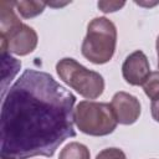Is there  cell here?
Here are the masks:
<instances>
[{
  "label": "cell",
  "instance_id": "1",
  "mask_svg": "<svg viewBox=\"0 0 159 159\" xmlns=\"http://www.w3.org/2000/svg\"><path fill=\"white\" fill-rule=\"evenodd\" d=\"M75 103V94L51 75L25 70L2 98L1 157H52L66 139L76 137Z\"/></svg>",
  "mask_w": 159,
  "mask_h": 159
},
{
  "label": "cell",
  "instance_id": "2",
  "mask_svg": "<svg viewBox=\"0 0 159 159\" xmlns=\"http://www.w3.org/2000/svg\"><path fill=\"white\" fill-rule=\"evenodd\" d=\"M117 45L116 25L107 17H94L87 26L81 52L89 62L103 65L112 60Z\"/></svg>",
  "mask_w": 159,
  "mask_h": 159
},
{
  "label": "cell",
  "instance_id": "3",
  "mask_svg": "<svg viewBox=\"0 0 159 159\" xmlns=\"http://www.w3.org/2000/svg\"><path fill=\"white\" fill-rule=\"evenodd\" d=\"M75 123L82 133L93 137L108 135L118 124L111 104L93 101H82L76 106Z\"/></svg>",
  "mask_w": 159,
  "mask_h": 159
},
{
  "label": "cell",
  "instance_id": "4",
  "mask_svg": "<svg viewBox=\"0 0 159 159\" xmlns=\"http://www.w3.org/2000/svg\"><path fill=\"white\" fill-rule=\"evenodd\" d=\"M56 71L66 84L87 99H96L104 91L103 77L98 72L86 68L71 57L60 60L56 65Z\"/></svg>",
  "mask_w": 159,
  "mask_h": 159
},
{
  "label": "cell",
  "instance_id": "5",
  "mask_svg": "<svg viewBox=\"0 0 159 159\" xmlns=\"http://www.w3.org/2000/svg\"><path fill=\"white\" fill-rule=\"evenodd\" d=\"M0 42L1 52L26 56L36 48L37 34L29 25L20 24L6 35H0Z\"/></svg>",
  "mask_w": 159,
  "mask_h": 159
},
{
  "label": "cell",
  "instance_id": "6",
  "mask_svg": "<svg viewBox=\"0 0 159 159\" xmlns=\"http://www.w3.org/2000/svg\"><path fill=\"white\" fill-rule=\"evenodd\" d=\"M122 75L127 83L132 86H143L150 75V66L145 53L137 50L128 55L122 66Z\"/></svg>",
  "mask_w": 159,
  "mask_h": 159
},
{
  "label": "cell",
  "instance_id": "7",
  "mask_svg": "<svg viewBox=\"0 0 159 159\" xmlns=\"http://www.w3.org/2000/svg\"><path fill=\"white\" fill-rule=\"evenodd\" d=\"M111 107L119 124L129 125L138 120L140 116V103L137 97L127 92H117L111 101Z\"/></svg>",
  "mask_w": 159,
  "mask_h": 159
},
{
  "label": "cell",
  "instance_id": "8",
  "mask_svg": "<svg viewBox=\"0 0 159 159\" xmlns=\"http://www.w3.org/2000/svg\"><path fill=\"white\" fill-rule=\"evenodd\" d=\"M15 1L0 2V35H6L16 26L22 24L14 11Z\"/></svg>",
  "mask_w": 159,
  "mask_h": 159
},
{
  "label": "cell",
  "instance_id": "9",
  "mask_svg": "<svg viewBox=\"0 0 159 159\" xmlns=\"http://www.w3.org/2000/svg\"><path fill=\"white\" fill-rule=\"evenodd\" d=\"M2 58V70H1V97L6 94V86L7 82H11V80L15 77V75L19 72L21 67V62L12 56L9 55V52H1Z\"/></svg>",
  "mask_w": 159,
  "mask_h": 159
},
{
  "label": "cell",
  "instance_id": "10",
  "mask_svg": "<svg viewBox=\"0 0 159 159\" xmlns=\"http://www.w3.org/2000/svg\"><path fill=\"white\" fill-rule=\"evenodd\" d=\"M58 159H91V153L84 144L71 142L60 152Z\"/></svg>",
  "mask_w": 159,
  "mask_h": 159
},
{
  "label": "cell",
  "instance_id": "11",
  "mask_svg": "<svg viewBox=\"0 0 159 159\" xmlns=\"http://www.w3.org/2000/svg\"><path fill=\"white\" fill-rule=\"evenodd\" d=\"M46 5L47 4L43 1H15V7L24 19H31L40 15Z\"/></svg>",
  "mask_w": 159,
  "mask_h": 159
},
{
  "label": "cell",
  "instance_id": "12",
  "mask_svg": "<svg viewBox=\"0 0 159 159\" xmlns=\"http://www.w3.org/2000/svg\"><path fill=\"white\" fill-rule=\"evenodd\" d=\"M144 93L152 99H159V71L150 72L147 81L143 83Z\"/></svg>",
  "mask_w": 159,
  "mask_h": 159
},
{
  "label": "cell",
  "instance_id": "13",
  "mask_svg": "<svg viewBox=\"0 0 159 159\" xmlns=\"http://www.w3.org/2000/svg\"><path fill=\"white\" fill-rule=\"evenodd\" d=\"M96 159H127V157L119 148H106L97 154Z\"/></svg>",
  "mask_w": 159,
  "mask_h": 159
},
{
  "label": "cell",
  "instance_id": "14",
  "mask_svg": "<svg viewBox=\"0 0 159 159\" xmlns=\"http://www.w3.org/2000/svg\"><path fill=\"white\" fill-rule=\"evenodd\" d=\"M98 7L103 12H114L125 5L124 1H98Z\"/></svg>",
  "mask_w": 159,
  "mask_h": 159
},
{
  "label": "cell",
  "instance_id": "15",
  "mask_svg": "<svg viewBox=\"0 0 159 159\" xmlns=\"http://www.w3.org/2000/svg\"><path fill=\"white\" fill-rule=\"evenodd\" d=\"M150 112H152V117L154 118V120L159 123V99L152 101V104H150Z\"/></svg>",
  "mask_w": 159,
  "mask_h": 159
},
{
  "label": "cell",
  "instance_id": "16",
  "mask_svg": "<svg viewBox=\"0 0 159 159\" xmlns=\"http://www.w3.org/2000/svg\"><path fill=\"white\" fill-rule=\"evenodd\" d=\"M157 53H158V67H159V36L157 37Z\"/></svg>",
  "mask_w": 159,
  "mask_h": 159
},
{
  "label": "cell",
  "instance_id": "17",
  "mask_svg": "<svg viewBox=\"0 0 159 159\" xmlns=\"http://www.w3.org/2000/svg\"><path fill=\"white\" fill-rule=\"evenodd\" d=\"M1 159H14V158H6V157H1Z\"/></svg>",
  "mask_w": 159,
  "mask_h": 159
}]
</instances>
